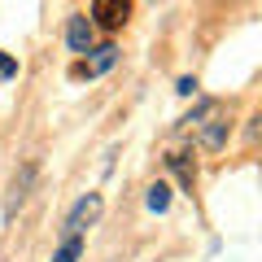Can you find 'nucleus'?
Returning a JSON list of instances; mask_svg holds the SVG:
<instances>
[{
    "label": "nucleus",
    "mask_w": 262,
    "mask_h": 262,
    "mask_svg": "<svg viewBox=\"0 0 262 262\" xmlns=\"http://www.w3.org/2000/svg\"><path fill=\"white\" fill-rule=\"evenodd\" d=\"M166 162H170V166L179 170V179H184V184L192 188V179H196V166H192V162H188V153H175V158H166Z\"/></svg>",
    "instance_id": "nucleus-8"
},
{
    "label": "nucleus",
    "mask_w": 262,
    "mask_h": 262,
    "mask_svg": "<svg viewBox=\"0 0 262 262\" xmlns=\"http://www.w3.org/2000/svg\"><path fill=\"white\" fill-rule=\"evenodd\" d=\"M201 144H206V149H219V144H223V122H210V127L201 131Z\"/></svg>",
    "instance_id": "nucleus-9"
},
{
    "label": "nucleus",
    "mask_w": 262,
    "mask_h": 262,
    "mask_svg": "<svg viewBox=\"0 0 262 262\" xmlns=\"http://www.w3.org/2000/svg\"><path fill=\"white\" fill-rule=\"evenodd\" d=\"M31 175H35V166H22V175L13 179V196H9V210H18V206H22V196H27V184H31Z\"/></svg>",
    "instance_id": "nucleus-7"
},
{
    "label": "nucleus",
    "mask_w": 262,
    "mask_h": 262,
    "mask_svg": "<svg viewBox=\"0 0 262 262\" xmlns=\"http://www.w3.org/2000/svg\"><path fill=\"white\" fill-rule=\"evenodd\" d=\"M245 140H249V144H262V114H253V118L245 122Z\"/></svg>",
    "instance_id": "nucleus-10"
},
{
    "label": "nucleus",
    "mask_w": 262,
    "mask_h": 262,
    "mask_svg": "<svg viewBox=\"0 0 262 262\" xmlns=\"http://www.w3.org/2000/svg\"><path fill=\"white\" fill-rule=\"evenodd\" d=\"M101 219V192H88V196H79L75 201V210L66 214V236H83L88 227Z\"/></svg>",
    "instance_id": "nucleus-1"
},
{
    "label": "nucleus",
    "mask_w": 262,
    "mask_h": 262,
    "mask_svg": "<svg viewBox=\"0 0 262 262\" xmlns=\"http://www.w3.org/2000/svg\"><path fill=\"white\" fill-rule=\"evenodd\" d=\"M127 18H131L127 0H96L92 5V22H101V27H110V31H118Z\"/></svg>",
    "instance_id": "nucleus-2"
},
{
    "label": "nucleus",
    "mask_w": 262,
    "mask_h": 262,
    "mask_svg": "<svg viewBox=\"0 0 262 262\" xmlns=\"http://www.w3.org/2000/svg\"><path fill=\"white\" fill-rule=\"evenodd\" d=\"M66 44H70V53H92V18H70Z\"/></svg>",
    "instance_id": "nucleus-3"
},
{
    "label": "nucleus",
    "mask_w": 262,
    "mask_h": 262,
    "mask_svg": "<svg viewBox=\"0 0 262 262\" xmlns=\"http://www.w3.org/2000/svg\"><path fill=\"white\" fill-rule=\"evenodd\" d=\"M79 253H83V236H66L61 249L53 253V262H79Z\"/></svg>",
    "instance_id": "nucleus-6"
},
{
    "label": "nucleus",
    "mask_w": 262,
    "mask_h": 262,
    "mask_svg": "<svg viewBox=\"0 0 262 262\" xmlns=\"http://www.w3.org/2000/svg\"><path fill=\"white\" fill-rule=\"evenodd\" d=\"M18 75V61H13L9 53H0V83H5V79H13Z\"/></svg>",
    "instance_id": "nucleus-11"
},
{
    "label": "nucleus",
    "mask_w": 262,
    "mask_h": 262,
    "mask_svg": "<svg viewBox=\"0 0 262 262\" xmlns=\"http://www.w3.org/2000/svg\"><path fill=\"white\" fill-rule=\"evenodd\" d=\"M144 201H149V210H153V214H166V206H170V184H153Z\"/></svg>",
    "instance_id": "nucleus-5"
},
{
    "label": "nucleus",
    "mask_w": 262,
    "mask_h": 262,
    "mask_svg": "<svg viewBox=\"0 0 262 262\" xmlns=\"http://www.w3.org/2000/svg\"><path fill=\"white\" fill-rule=\"evenodd\" d=\"M92 53H96V57H92V61H83L75 75H88V79H92V75H105V70L114 66V57H118V48H114V44H101V48H92Z\"/></svg>",
    "instance_id": "nucleus-4"
}]
</instances>
